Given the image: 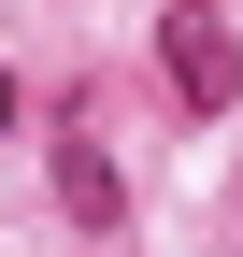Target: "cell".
I'll return each instance as SVG.
<instances>
[{
	"label": "cell",
	"mask_w": 243,
	"mask_h": 257,
	"mask_svg": "<svg viewBox=\"0 0 243 257\" xmlns=\"http://www.w3.org/2000/svg\"><path fill=\"white\" fill-rule=\"evenodd\" d=\"M0 128H15V72H0Z\"/></svg>",
	"instance_id": "3"
},
{
	"label": "cell",
	"mask_w": 243,
	"mask_h": 257,
	"mask_svg": "<svg viewBox=\"0 0 243 257\" xmlns=\"http://www.w3.org/2000/svg\"><path fill=\"white\" fill-rule=\"evenodd\" d=\"M158 72H172L186 114H229V100H243V43H229L215 0H172V15H158Z\"/></svg>",
	"instance_id": "2"
},
{
	"label": "cell",
	"mask_w": 243,
	"mask_h": 257,
	"mask_svg": "<svg viewBox=\"0 0 243 257\" xmlns=\"http://www.w3.org/2000/svg\"><path fill=\"white\" fill-rule=\"evenodd\" d=\"M57 214H72V229H129V172H114L100 86H72V100H57Z\"/></svg>",
	"instance_id": "1"
}]
</instances>
